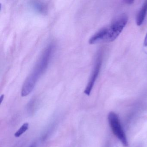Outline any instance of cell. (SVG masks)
Wrapping results in <instances>:
<instances>
[{"label": "cell", "mask_w": 147, "mask_h": 147, "mask_svg": "<svg viewBox=\"0 0 147 147\" xmlns=\"http://www.w3.org/2000/svg\"><path fill=\"white\" fill-rule=\"evenodd\" d=\"M55 45L51 43L45 48L32 72L26 80L21 90V95H29L34 89L38 80L47 70L51 60L54 55Z\"/></svg>", "instance_id": "1"}, {"label": "cell", "mask_w": 147, "mask_h": 147, "mask_svg": "<svg viewBox=\"0 0 147 147\" xmlns=\"http://www.w3.org/2000/svg\"><path fill=\"white\" fill-rule=\"evenodd\" d=\"M128 17L123 13L119 16L109 26L105 27V36L104 42H110L114 41L123 31L128 21Z\"/></svg>", "instance_id": "2"}, {"label": "cell", "mask_w": 147, "mask_h": 147, "mask_svg": "<svg viewBox=\"0 0 147 147\" xmlns=\"http://www.w3.org/2000/svg\"><path fill=\"white\" fill-rule=\"evenodd\" d=\"M108 121L113 134L124 147H128L129 143L127 137L117 113L114 112L109 113L108 115Z\"/></svg>", "instance_id": "3"}, {"label": "cell", "mask_w": 147, "mask_h": 147, "mask_svg": "<svg viewBox=\"0 0 147 147\" xmlns=\"http://www.w3.org/2000/svg\"><path fill=\"white\" fill-rule=\"evenodd\" d=\"M102 62L101 55L99 54L97 58H96L95 65L94 67L92 74H91L89 81H88L87 85L86 87V89L84 91V93L88 96H89L91 94L93 88L96 82V80L99 74L101 65H102Z\"/></svg>", "instance_id": "4"}, {"label": "cell", "mask_w": 147, "mask_h": 147, "mask_svg": "<svg viewBox=\"0 0 147 147\" xmlns=\"http://www.w3.org/2000/svg\"><path fill=\"white\" fill-rule=\"evenodd\" d=\"M32 10L42 15H46L48 12V6L44 2L40 1H32L30 3Z\"/></svg>", "instance_id": "5"}, {"label": "cell", "mask_w": 147, "mask_h": 147, "mask_svg": "<svg viewBox=\"0 0 147 147\" xmlns=\"http://www.w3.org/2000/svg\"><path fill=\"white\" fill-rule=\"evenodd\" d=\"M147 13V1H145L143 4L136 18V24L138 26L142 25L145 20Z\"/></svg>", "instance_id": "6"}, {"label": "cell", "mask_w": 147, "mask_h": 147, "mask_svg": "<svg viewBox=\"0 0 147 147\" xmlns=\"http://www.w3.org/2000/svg\"><path fill=\"white\" fill-rule=\"evenodd\" d=\"M29 123H25L21 126V127L19 129L18 131H16V133L14 134V136L16 137H19L20 136L23 135L24 133L26 132L29 129Z\"/></svg>", "instance_id": "7"}, {"label": "cell", "mask_w": 147, "mask_h": 147, "mask_svg": "<svg viewBox=\"0 0 147 147\" xmlns=\"http://www.w3.org/2000/svg\"><path fill=\"white\" fill-rule=\"evenodd\" d=\"M124 2L127 5H132L134 3V1L132 0H126V1H125Z\"/></svg>", "instance_id": "8"}, {"label": "cell", "mask_w": 147, "mask_h": 147, "mask_svg": "<svg viewBox=\"0 0 147 147\" xmlns=\"http://www.w3.org/2000/svg\"><path fill=\"white\" fill-rule=\"evenodd\" d=\"M144 45L145 47L147 48V32L146 33L145 38H144Z\"/></svg>", "instance_id": "9"}, {"label": "cell", "mask_w": 147, "mask_h": 147, "mask_svg": "<svg viewBox=\"0 0 147 147\" xmlns=\"http://www.w3.org/2000/svg\"><path fill=\"white\" fill-rule=\"evenodd\" d=\"M29 147H36V144L35 143H33L32 144H31Z\"/></svg>", "instance_id": "10"}, {"label": "cell", "mask_w": 147, "mask_h": 147, "mask_svg": "<svg viewBox=\"0 0 147 147\" xmlns=\"http://www.w3.org/2000/svg\"><path fill=\"white\" fill-rule=\"evenodd\" d=\"M4 98V95H2L1 96V102H2V100H3V98Z\"/></svg>", "instance_id": "11"}]
</instances>
